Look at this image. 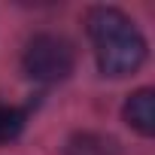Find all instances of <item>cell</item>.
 Wrapping results in <instances>:
<instances>
[{
	"instance_id": "cell-5",
	"label": "cell",
	"mask_w": 155,
	"mask_h": 155,
	"mask_svg": "<svg viewBox=\"0 0 155 155\" xmlns=\"http://www.w3.org/2000/svg\"><path fill=\"white\" fill-rule=\"evenodd\" d=\"M25 110L18 107H9V104H0V143H9L21 134L25 128Z\"/></svg>"
},
{
	"instance_id": "cell-1",
	"label": "cell",
	"mask_w": 155,
	"mask_h": 155,
	"mask_svg": "<svg viewBox=\"0 0 155 155\" xmlns=\"http://www.w3.org/2000/svg\"><path fill=\"white\" fill-rule=\"evenodd\" d=\"M85 31L94 43V58L104 76H128L143 64L146 40L122 9L116 6L88 9Z\"/></svg>"
},
{
	"instance_id": "cell-3",
	"label": "cell",
	"mask_w": 155,
	"mask_h": 155,
	"mask_svg": "<svg viewBox=\"0 0 155 155\" xmlns=\"http://www.w3.org/2000/svg\"><path fill=\"white\" fill-rule=\"evenodd\" d=\"M122 113H125V122L137 134H143V137L155 134V91L152 88H137L134 94H128Z\"/></svg>"
},
{
	"instance_id": "cell-4",
	"label": "cell",
	"mask_w": 155,
	"mask_h": 155,
	"mask_svg": "<svg viewBox=\"0 0 155 155\" xmlns=\"http://www.w3.org/2000/svg\"><path fill=\"white\" fill-rule=\"evenodd\" d=\"M64 155H122L119 143L107 134H94V131H82V134H73L67 140Z\"/></svg>"
},
{
	"instance_id": "cell-2",
	"label": "cell",
	"mask_w": 155,
	"mask_h": 155,
	"mask_svg": "<svg viewBox=\"0 0 155 155\" xmlns=\"http://www.w3.org/2000/svg\"><path fill=\"white\" fill-rule=\"evenodd\" d=\"M73 64H76V52L73 46L58 37V34H37L25 55H21V67L31 79L37 82H61L73 73Z\"/></svg>"
}]
</instances>
